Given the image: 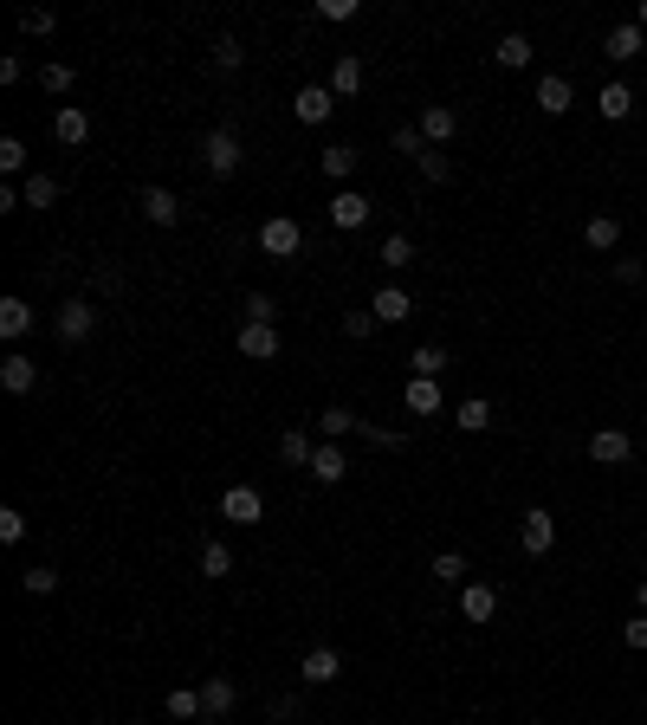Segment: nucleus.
<instances>
[{
  "mask_svg": "<svg viewBox=\"0 0 647 725\" xmlns=\"http://www.w3.org/2000/svg\"><path fill=\"white\" fill-rule=\"evenodd\" d=\"M259 246H266L272 259H298V246H305V227H298L292 214H272V221L259 227Z\"/></svg>",
  "mask_w": 647,
  "mask_h": 725,
  "instance_id": "20e7f679",
  "label": "nucleus"
},
{
  "mask_svg": "<svg viewBox=\"0 0 647 725\" xmlns=\"http://www.w3.org/2000/svg\"><path fill=\"white\" fill-rule=\"evenodd\" d=\"M421 175H428V182H453V156L447 149H428V156H421Z\"/></svg>",
  "mask_w": 647,
  "mask_h": 725,
  "instance_id": "37998d69",
  "label": "nucleus"
},
{
  "mask_svg": "<svg viewBox=\"0 0 647 725\" xmlns=\"http://www.w3.org/2000/svg\"><path fill=\"white\" fill-rule=\"evenodd\" d=\"M311 480H318V486H343V480H350V454H343V441H318Z\"/></svg>",
  "mask_w": 647,
  "mask_h": 725,
  "instance_id": "0eeeda50",
  "label": "nucleus"
},
{
  "mask_svg": "<svg viewBox=\"0 0 647 725\" xmlns=\"http://www.w3.org/2000/svg\"><path fill=\"white\" fill-rule=\"evenodd\" d=\"M220 518H233V525H259V518H266L259 486H227V492H220Z\"/></svg>",
  "mask_w": 647,
  "mask_h": 725,
  "instance_id": "423d86ee",
  "label": "nucleus"
},
{
  "mask_svg": "<svg viewBox=\"0 0 647 725\" xmlns=\"http://www.w3.org/2000/svg\"><path fill=\"white\" fill-rule=\"evenodd\" d=\"M369 195H356V188H343L337 201H330V227H343V234H356V227H369Z\"/></svg>",
  "mask_w": 647,
  "mask_h": 725,
  "instance_id": "9d476101",
  "label": "nucleus"
},
{
  "mask_svg": "<svg viewBox=\"0 0 647 725\" xmlns=\"http://www.w3.org/2000/svg\"><path fill=\"white\" fill-rule=\"evenodd\" d=\"M0 389H7V395H33L39 389V363L20 357V350H13V357H0Z\"/></svg>",
  "mask_w": 647,
  "mask_h": 725,
  "instance_id": "9b49d317",
  "label": "nucleus"
},
{
  "mask_svg": "<svg viewBox=\"0 0 647 725\" xmlns=\"http://www.w3.org/2000/svg\"><path fill=\"white\" fill-rule=\"evenodd\" d=\"M589 460H596V467H628V460H635V441H628L622 428H596L589 434Z\"/></svg>",
  "mask_w": 647,
  "mask_h": 725,
  "instance_id": "39448f33",
  "label": "nucleus"
},
{
  "mask_svg": "<svg viewBox=\"0 0 647 725\" xmlns=\"http://www.w3.org/2000/svg\"><path fill=\"white\" fill-rule=\"evenodd\" d=\"M330 91H337V98H356V91H363V59H356V52H343V59L330 65Z\"/></svg>",
  "mask_w": 647,
  "mask_h": 725,
  "instance_id": "5701e85b",
  "label": "nucleus"
},
{
  "mask_svg": "<svg viewBox=\"0 0 647 725\" xmlns=\"http://www.w3.org/2000/svg\"><path fill=\"white\" fill-rule=\"evenodd\" d=\"M356 162H363V156H356L350 143H330L324 156H318V169L330 175V182H350V175H356Z\"/></svg>",
  "mask_w": 647,
  "mask_h": 725,
  "instance_id": "393cba45",
  "label": "nucleus"
},
{
  "mask_svg": "<svg viewBox=\"0 0 647 725\" xmlns=\"http://www.w3.org/2000/svg\"><path fill=\"white\" fill-rule=\"evenodd\" d=\"M240 59H246V52H240V39H233V33H220V39H214V72H240Z\"/></svg>",
  "mask_w": 647,
  "mask_h": 725,
  "instance_id": "ea45409f",
  "label": "nucleus"
},
{
  "mask_svg": "<svg viewBox=\"0 0 647 725\" xmlns=\"http://www.w3.org/2000/svg\"><path fill=\"white\" fill-rule=\"evenodd\" d=\"M52 26H59V13H52V7H26L20 13V33H33V39H46Z\"/></svg>",
  "mask_w": 647,
  "mask_h": 725,
  "instance_id": "a19ab883",
  "label": "nucleus"
},
{
  "mask_svg": "<svg viewBox=\"0 0 647 725\" xmlns=\"http://www.w3.org/2000/svg\"><path fill=\"white\" fill-rule=\"evenodd\" d=\"M292 111H298V123H330V111H337V91H330V85H298Z\"/></svg>",
  "mask_w": 647,
  "mask_h": 725,
  "instance_id": "6e6552de",
  "label": "nucleus"
},
{
  "mask_svg": "<svg viewBox=\"0 0 647 725\" xmlns=\"http://www.w3.org/2000/svg\"><path fill=\"white\" fill-rule=\"evenodd\" d=\"M583 240L596 246V253H615V246H622V221H615V214H596V221L583 227Z\"/></svg>",
  "mask_w": 647,
  "mask_h": 725,
  "instance_id": "c756f323",
  "label": "nucleus"
},
{
  "mask_svg": "<svg viewBox=\"0 0 647 725\" xmlns=\"http://www.w3.org/2000/svg\"><path fill=\"white\" fill-rule=\"evenodd\" d=\"M318 434H324V441H343V434H363V415H350V408H324V415H318Z\"/></svg>",
  "mask_w": 647,
  "mask_h": 725,
  "instance_id": "c85d7f7f",
  "label": "nucleus"
},
{
  "mask_svg": "<svg viewBox=\"0 0 647 725\" xmlns=\"http://www.w3.org/2000/svg\"><path fill=\"white\" fill-rule=\"evenodd\" d=\"M201 577H208V583L233 577V551H227V544H201Z\"/></svg>",
  "mask_w": 647,
  "mask_h": 725,
  "instance_id": "473e14b6",
  "label": "nucleus"
},
{
  "mask_svg": "<svg viewBox=\"0 0 647 725\" xmlns=\"http://www.w3.org/2000/svg\"><path fill=\"white\" fill-rule=\"evenodd\" d=\"M0 169H7V175L26 169V143H20V136H0Z\"/></svg>",
  "mask_w": 647,
  "mask_h": 725,
  "instance_id": "c03bdc74",
  "label": "nucleus"
},
{
  "mask_svg": "<svg viewBox=\"0 0 647 725\" xmlns=\"http://www.w3.org/2000/svg\"><path fill=\"white\" fill-rule=\"evenodd\" d=\"M272 318H279V305L266 292H246V324H272Z\"/></svg>",
  "mask_w": 647,
  "mask_h": 725,
  "instance_id": "49530a36",
  "label": "nucleus"
},
{
  "mask_svg": "<svg viewBox=\"0 0 647 725\" xmlns=\"http://www.w3.org/2000/svg\"><path fill=\"white\" fill-rule=\"evenodd\" d=\"M635 603H641V615H647V583H641V590H635Z\"/></svg>",
  "mask_w": 647,
  "mask_h": 725,
  "instance_id": "603ef678",
  "label": "nucleus"
},
{
  "mask_svg": "<svg viewBox=\"0 0 647 725\" xmlns=\"http://www.w3.org/2000/svg\"><path fill=\"white\" fill-rule=\"evenodd\" d=\"M233 700H240V687H233L227 674L201 680V706H208V719H227V713H233Z\"/></svg>",
  "mask_w": 647,
  "mask_h": 725,
  "instance_id": "6ab92c4d",
  "label": "nucleus"
},
{
  "mask_svg": "<svg viewBox=\"0 0 647 725\" xmlns=\"http://www.w3.org/2000/svg\"><path fill=\"white\" fill-rule=\"evenodd\" d=\"M240 136H233V123H220V130H208V143H201V169L208 175H220V182H227L233 169H240Z\"/></svg>",
  "mask_w": 647,
  "mask_h": 725,
  "instance_id": "f257e3e1",
  "label": "nucleus"
},
{
  "mask_svg": "<svg viewBox=\"0 0 647 725\" xmlns=\"http://www.w3.org/2000/svg\"><path fill=\"white\" fill-rule=\"evenodd\" d=\"M460 615L466 622H492V615H499V590H492V583H466L460 590Z\"/></svg>",
  "mask_w": 647,
  "mask_h": 725,
  "instance_id": "4468645a",
  "label": "nucleus"
},
{
  "mask_svg": "<svg viewBox=\"0 0 647 725\" xmlns=\"http://www.w3.org/2000/svg\"><path fill=\"white\" fill-rule=\"evenodd\" d=\"M641 52H647V33H641L635 20H628V26H609V59H615V65L641 59Z\"/></svg>",
  "mask_w": 647,
  "mask_h": 725,
  "instance_id": "dca6fc26",
  "label": "nucleus"
},
{
  "mask_svg": "<svg viewBox=\"0 0 647 725\" xmlns=\"http://www.w3.org/2000/svg\"><path fill=\"white\" fill-rule=\"evenodd\" d=\"M428 570H434V583H466V557L460 551H440Z\"/></svg>",
  "mask_w": 647,
  "mask_h": 725,
  "instance_id": "e433bc0d",
  "label": "nucleus"
},
{
  "mask_svg": "<svg viewBox=\"0 0 647 725\" xmlns=\"http://www.w3.org/2000/svg\"><path fill=\"white\" fill-rule=\"evenodd\" d=\"M395 156H428V136H421V123H402V130H395Z\"/></svg>",
  "mask_w": 647,
  "mask_h": 725,
  "instance_id": "58836bf2",
  "label": "nucleus"
},
{
  "mask_svg": "<svg viewBox=\"0 0 647 725\" xmlns=\"http://www.w3.org/2000/svg\"><path fill=\"white\" fill-rule=\"evenodd\" d=\"M52 331H59V344H85V337L98 331V305H91V298H65V305L52 311Z\"/></svg>",
  "mask_w": 647,
  "mask_h": 725,
  "instance_id": "f03ea898",
  "label": "nucleus"
},
{
  "mask_svg": "<svg viewBox=\"0 0 647 725\" xmlns=\"http://www.w3.org/2000/svg\"><path fill=\"white\" fill-rule=\"evenodd\" d=\"M415 123H421V136H428V149H447L453 130H460V111H453V104H428Z\"/></svg>",
  "mask_w": 647,
  "mask_h": 725,
  "instance_id": "1a4fd4ad",
  "label": "nucleus"
},
{
  "mask_svg": "<svg viewBox=\"0 0 647 725\" xmlns=\"http://www.w3.org/2000/svg\"><path fill=\"white\" fill-rule=\"evenodd\" d=\"M570 104H576L570 78H557V72H550V78H538V111H544V117H563Z\"/></svg>",
  "mask_w": 647,
  "mask_h": 725,
  "instance_id": "f3484780",
  "label": "nucleus"
},
{
  "mask_svg": "<svg viewBox=\"0 0 647 725\" xmlns=\"http://www.w3.org/2000/svg\"><path fill=\"white\" fill-rule=\"evenodd\" d=\"M356 13H363V0H318V20H356Z\"/></svg>",
  "mask_w": 647,
  "mask_h": 725,
  "instance_id": "a18cd8bd",
  "label": "nucleus"
},
{
  "mask_svg": "<svg viewBox=\"0 0 647 725\" xmlns=\"http://www.w3.org/2000/svg\"><path fill=\"white\" fill-rule=\"evenodd\" d=\"M492 421H499V415H492V402H486V395H466V402L453 408V428H460V434H486Z\"/></svg>",
  "mask_w": 647,
  "mask_h": 725,
  "instance_id": "2eb2a0df",
  "label": "nucleus"
},
{
  "mask_svg": "<svg viewBox=\"0 0 647 725\" xmlns=\"http://www.w3.org/2000/svg\"><path fill=\"white\" fill-rule=\"evenodd\" d=\"M20 590H26V596H52V590H59V570H46V564L20 570Z\"/></svg>",
  "mask_w": 647,
  "mask_h": 725,
  "instance_id": "c9c22d12",
  "label": "nucleus"
},
{
  "mask_svg": "<svg viewBox=\"0 0 647 725\" xmlns=\"http://www.w3.org/2000/svg\"><path fill=\"white\" fill-rule=\"evenodd\" d=\"M622 641L635 654H647V615H628V622H622Z\"/></svg>",
  "mask_w": 647,
  "mask_h": 725,
  "instance_id": "de8ad7c7",
  "label": "nucleus"
},
{
  "mask_svg": "<svg viewBox=\"0 0 647 725\" xmlns=\"http://www.w3.org/2000/svg\"><path fill=\"white\" fill-rule=\"evenodd\" d=\"M52 136L78 149V143H85V136H91V111H78V104H65V111L52 117Z\"/></svg>",
  "mask_w": 647,
  "mask_h": 725,
  "instance_id": "4be33fe9",
  "label": "nucleus"
},
{
  "mask_svg": "<svg viewBox=\"0 0 647 725\" xmlns=\"http://www.w3.org/2000/svg\"><path fill=\"white\" fill-rule=\"evenodd\" d=\"M240 357H253V363L279 357V331H272V324H246L240 318Z\"/></svg>",
  "mask_w": 647,
  "mask_h": 725,
  "instance_id": "ddd939ff",
  "label": "nucleus"
},
{
  "mask_svg": "<svg viewBox=\"0 0 647 725\" xmlns=\"http://www.w3.org/2000/svg\"><path fill=\"white\" fill-rule=\"evenodd\" d=\"M33 331V305L26 298H0V337H26Z\"/></svg>",
  "mask_w": 647,
  "mask_h": 725,
  "instance_id": "a878e982",
  "label": "nucleus"
},
{
  "mask_svg": "<svg viewBox=\"0 0 647 725\" xmlns=\"http://www.w3.org/2000/svg\"><path fill=\"white\" fill-rule=\"evenodd\" d=\"M518 544H525L531 557L557 551V512H550V505H531V512H525V525H518Z\"/></svg>",
  "mask_w": 647,
  "mask_h": 725,
  "instance_id": "7ed1b4c3",
  "label": "nucleus"
},
{
  "mask_svg": "<svg viewBox=\"0 0 647 725\" xmlns=\"http://www.w3.org/2000/svg\"><path fill=\"white\" fill-rule=\"evenodd\" d=\"M20 195H26V208H52V201H59V182H52V175H26Z\"/></svg>",
  "mask_w": 647,
  "mask_h": 725,
  "instance_id": "f704fd0d",
  "label": "nucleus"
},
{
  "mask_svg": "<svg viewBox=\"0 0 647 725\" xmlns=\"http://www.w3.org/2000/svg\"><path fill=\"white\" fill-rule=\"evenodd\" d=\"M20 538H26V518L7 505V512H0V544H20Z\"/></svg>",
  "mask_w": 647,
  "mask_h": 725,
  "instance_id": "09e8293b",
  "label": "nucleus"
},
{
  "mask_svg": "<svg viewBox=\"0 0 647 725\" xmlns=\"http://www.w3.org/2000/svg\"><path fill=\"white\" fill-rule=\"evenodd\" d=\"M337 674H343V654L337 648H311L305 661H298V680H305V687H330Z\"/></svg>",
  "mask_w": 647,
  "mask_h": 725,
  "instance_id": "f8f14e48",
  "label": "nucleus"
},
{
  "mask_svg": "<svg viewBox=\"0 0 647 725\" xmlns=\"http://www.w3.org/2000/svg\"><path fill=\"white\" fill-rule=\"evenodd\" d=\"M376 259H382L389 272H408V266H415V240H408V234H389V240L376 246Z\"/></svg>",
  "mask_w": 647,
  "mask_h": 725,
  "instance_id": "7c9ffc66",
  "label": "nucleus"
},
{
  "mask_svg": "<svg viewBox=\"0 0 647 725\" xmlns=\"http://www.w3.org/2000/svg\"><path fill=\"white\" fill-rule=\"evenodd\" d=\"M169 719H208V706H201V687H175V693H169Z\"/></svg>",
  "mask_w": 647,
  "mask_h": 725,
  "instance_id": "72a5a7b5",
  "label": "nucleus"
},
{
  "mask_svg": "<svg viewBox=\"0 0 647 725\" xmlns=\"http://www.w3.org/2000/svg\"><path fill=\"white\" fill-rule=\"evenodd\" d=\"M72 78H78V72H72V65H59V59H52V65H39V85H46L52 98H65V91H72Z\"/></svg>",
  "mask_w": 647,
  "mask_h": 725,
  "instance_id": "4c0bfd02",
  "label": "nucleus"
},
{
  "mask_svg": "<svg viewBox=\"0 0 647 725\" xmlns=\"http://www.w3.org/2000/svg\"><path fill=\"white\" fill-rule=\"evenodd\" d=\"M343 337H350V344H369V337H376V311H350V318H343Z\"/></svg>",
  "mask_w": 647,
  "mask_h": 725,
  "instance_id": "79ce46f5",
  "label": "nucleus"
},
{
  "mask_svg": "<svg viewBox=\"0 0 647 725\" xmlns=\"http://www.w3.org/2000/svg\"><path fill=\"white\" fill-rule=\"evenodd\" d=\"M369 311H376V324H402L415 305H408V292H402V285H382V292L369 298Z\"/></svg>",
  "mask_w": 647,
  "mask_h": 725,
  "instance_id": "412c9836",
  "label": "nucleus"
},
{
  "mask_svg": "<svg viewBox=\"0 0 647 725\" xmlns=\"http://www.w3.org/2000/svg\"><path fill=\"white\" fill-rule=\"evenodd\" d=\"M447 363H453V357H447L440 344H421L415 357H408V369H415V376H428V382H440V369H447Z\"/></svg>",
  "mask_w": 647,
  "mask_h": 725,
  "instance_id": "2f4dec72",
  "label": "nucleus"
},
{
  "mask_svg": "<svg viewBox=\"0 0 647 725\" xmlns=\"http://www.w3.org/2000/svg\"><path fill=\"white\" fill-rule=\"evenodd\" d=\"M641 279H647L641 259H615V285H641Z\"/></svg>",
  "mask_w": 647,
  "mask_h": 725,
  "instance_id": "8fccbe9b",
  "label": "nucleus"
},
{
  "mask_svg": "<svg viewBox=\"0 0 647 725\" xmlns=\"http://www.w3.org/2000/svg\"><path fill=\"white\" fill-rule=\"evenodd\" d=\"M635 26H641V33H647V0H641V13H635Z\"/></svg>",
  "mask_w": 647,
  "mask_h": 725,
  "instance_id": "3c124183",
  "label": "nucleus"
},
{
  "mask_svg": "<svg viewBox=\"0 0 647 725\" xmlns=\"http://www.w3.org/2000/svg\"><path fill=\"white\" fill-rule=\"evenodd\" d=\"M596 111H602V123H622L628 111H635V91H628V85H602Z\"/></svg>",
  "mask_w": 647,
  "mask_h": 725,
  "instance_id": "cd10ccee",
  "label": "nucleus"
},
{
  "mask_svg": "<svg viewBox=\"0 0 647 725\" xmlns=\"http://www.w3.org/2000/svg\"><path fill=\"white\" fill-rule=\"evenodd\" d=\"M492 59H499L505 72H525V65H531V39L525 33H505L499 46H492Z\"/></svg>",
  "mask_w": 647,
  "mask_h": 725,
  "instance_id": "bb28decb",
  "label": "nucleus"
},
{
  "mask_svg": "<svg viewBox=\"0 0 647 725\" xmlns=\"http://www.w3.org/2000/svg\"><path fill=\"white\" fill-rule=\"evenodd\" d=\"M143 214L156 227H175V221H182V201H175L169 188H143Z\"/></svg>",
  "mask_w": 647,
  "mask_h": 725,
  "instance_id": "b1692460",
  "label": "nucleus"
},
{
  "mask_svg": "<svg viewBox=\"0 0 647 725\" xmlns=\"http://www.w3.org/2000/svg\"><path fill=\"white\" fill-rule=\"evenodd\" d=\"M402 408H408V415H440V382H428V376H408Z\"/></svg>",
  "mask_w": 647,
  "mask_h": 725,
  "instance_id": "a211bd4d",
  "label": "nucleus"
},
{
  "mask_svg": "<svg viewBox=\"0 0 647 725\" xmlns=\"http://www.w3.org/2000/svg\"><path fill=\"white\" fill-rule=\"evenodd\" d=\"M279 454L292 460V467H311V460H318V434H311V428H285L279 434Z\"/></svg>",
  "mask_w": 647,
  "mask_h": 725,
  "instance_id": "aec40b11",
  "label": "nucleus"
}]
</instances>
